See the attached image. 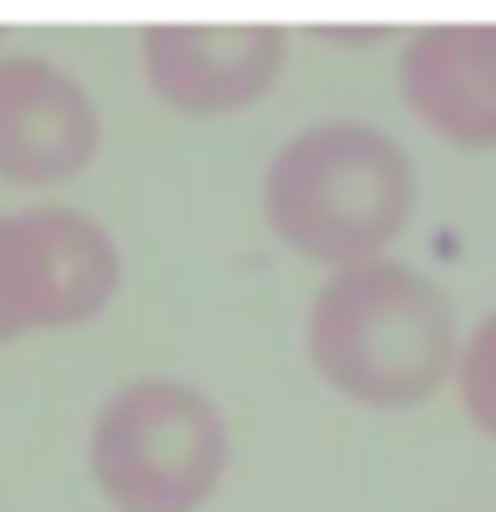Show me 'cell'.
<instances>
[{"mask_svg": "<svg viewBox=\"0 0 496 512\" xmlns=\"http://www.w3.org/2000/svg\"><path fill=\"white\" fill-rule=\"evenodd\" d=\"M460 342L450 290L393 254L326 275L305 311V357L316 378L372 414L434 404L455 383Z\"/></svg>", "mask_w": 496, "mask_h": 512, "instance_id": "obj_1", "label": "cell"}, {"mask_svg": "<svg viewBox=\"0 0 496 512\" xmlns=\"http://www.w3.org/2000/svg\"><path fill=\"white\" fill-rule=\"evenodd\" d=\"M259 207L295 259L336 275L393 254L419 213V166L367 119H321L269 156Z\"/></svg>", "mask_w": 496, "mask_h": 512, "instance_id": "obj_2", "label": "cell"}, {"mask_svg": "<svg viewBox=\"0 0 496 512\" xmlns=\"http://www.w3.org/2000/svg\"><path fill=\"white\" fill-rule=\"evenodd\" d=\"M228 466V414L186 378H124L93 414L88 476L114 512H202Z\"/></svg>", "mask_w": 496, "mask_h": 512, "instance_id": "obj_3", "label": "cell"}, {"mask_svg": "<svg viewBox=\"0 0 496 512\" xmlns=\"http://www.w3.org/2000/svg\"><path fill=\"white\" fill-rule=\"evenodd\" d=\"M124 290V249L104 218L68 202L0 213V347L99 321Z\"/></svg>", "mask_w": 496, "mask_h": 512, "instance_id": "obj_4", "label": "cell"}, {"mask_svg": "<svg viewBox=\"0 0 496 512\" xmlns=\"http://www.w3.org/2000/svg\"><path fill=\"white\" fill-rule=\"evenodd\" d=\"M140 68L150 99L181 119H228L259 109L290 68L279 26H145Z\"/></svg>", "mask_w": 496, "mask_h": 512, "instance_id": "obj_5", "label": "cell"}, {"mask_svg": "<svg viewBox=\"0 0 496 512\" xmlns=\"http://www.w3.org/2000/svg\"><path fill=\"white\" fill-rule=\"evenodd\" d=\"M104 114L88 83L42 52H0V182L47 192L99 161Z\"/></svg>", "mask_w": 496, "mask_h": 512, "instance_id": "obj_6", "label": "cell"}, {"mask_svg": "<svg viewBox=\"0 0 496 512\" xmlns=\"http://www.w3.org/2000/svg\"><path fill=\"white\" fill-rule=\"evenodd\" d=\"M398 99L455 150H496V26H419L398 52Z\"/></svg>", "mask_w": 496, "mask_h": 512, "instance_id": "obj_7", "label": "cell"}, {"mask_svg": "<svg viewBox=\"0 0 496 512\" xmlns=\"http://www.w3.org/2000/svg\"><path fill=\"white\" fill-rule=\"evenodd\" d=\"M455 399L465 419L496 440V311L481 316L460 342V363H455Z\"/></svg>", "mask_w": 496, "mask_h": 512, "instance_id": "obj_8", "label": "cell"}, {"mask_svg": "<svg viewBox=\"0 0 496 512\" xmlns=\"http://www.w3.org/2000/svg\"><path fill=\"white\" fill-rule=\"evenodd\" d=\"M0 52H6V32H0Z\"/></svg>", "mask_w": 496, "mask_h": 512, "instance_id": "obj_9", "label": "cell"}]
</instances>
